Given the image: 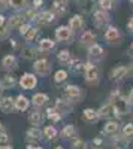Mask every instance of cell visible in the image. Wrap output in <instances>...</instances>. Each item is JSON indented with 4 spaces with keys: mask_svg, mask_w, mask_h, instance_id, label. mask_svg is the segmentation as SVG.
Listing matches in <instances>:
<instances>
[{
    "mask_svg": "<svg viewBox=\"0 0 133 149\" xmlns=\"http://www.w3.org/2000/svg\"><path fill=\"white\" fill-rule=\"evenodd\" d=\"M3 91H5V88H3V85H2V84H0V98H2V97H3Z\"/></svg>",
    "mask_w": 133,
    "mask_h": 149,
    "instance_id": "54",
    "label": "cell"
},
{
    "mask_svg": "<svg viewBox=\"0 0 133 149\" xmlns=\"http://www.w3.org/2000/svg\"><path fill=\"white\" fill-rule=\"evenodd\" d=\"M112 149H120V148H112Z\"/></svg>",
    "mask_w": 133,
    "mask_h": 149,
    "instance_id": "60",
    "label": "cell"
},
{
    "mask_svg": "<svg viewBox=\"0 0 133 149\" xmlns=\"http://www.w3.org/2000/svg\"><path fill=\"white\" fill-rule=\"evenodd\" d=\"M15 110V97L3 95L0 98V112L3 113H12Z\"/></svg>",
    "mask_w": 133,
    "mask_h": 149,
    "instance_id": "16",
    "label": "cell"
},
{
    "mask_svg": "<svg viewBox=\"0 0 133 149\" xmlns=\"http://www.w3.org/2000/svg\"><path fill=\"white\" fill-rule=\"evenodd\" d=\"M9 33H10V27L8 26V22L0 26V40H5L9 37Z\"/></svg>",
    "mask_w": 133,
    "mask_h": 149,
    "instance_id": "39",
    "label": "cell"
},
{
    "mask_svg": "<svg viewBox=\"0 0 133 149\" xmlns=\"http://www.w3.org/2000/svg\"><path fill=\"white\" fill-rule=\"evenodd\" d=\"M55 3H58V5H63V6H67V3H69V0H54Z\"/></svg>",
    "mask_w": 133,
    "mask_h": 149,
    "instance_id": "47",
    "label": "cell"
},
{
    "mask_svg": "<svg viewBox=\"0 0 133 149\" xmlns=\"http://www.w3.org/2000/svg\"><path fill=\"white\" fill-rule=\"evenodd\" d=\"M82 119L85 121V122H97L99 121V113H97V110L93 109V107H85L82 110Z\"/></svg>",
    "mask_w": 133,
    "mask_h": 149,
    "instance_id": "29",
    "label": "cell"
},
{
    "mask_svg": "<svg viewBox=\"0 0 133 149\" xmlns=\"http://www.w3.org/2000/svg\"><path fill=\"white\" fill-rule=\"evenodd\" d=\"M45 115H46V119H50L52 124H55V122H60L64 116L58 112V109L55 107V106H50V107H46V110H45Z\"/></svg>",
    "mask_w": 133,
    "mask_h": 149,
    "instance_id": "27",
    "label": "cell"
},
{
    "mask_svg": "<svg viewBox=\"0 0 133 149\" xmlns=\"http://www.w3.org/2000/svg\"><path fill=\"white\" fill-rule=\"evenodd\" d=\"M0 149H14V148H12V145H2V146H0Z\"/></svg>",
    "mask_w": 133,
    "mask_h": 149,
    "instance_id": "52",
    "label": "cell"
},
{
    "mask_svg": "<svg viewBox=\"0 0 133 149\" xmlns=\"http://www.w3.org/2000/svg\"><path fill=\"white\" fill-rule=\"evenodd\" d=\"M21 57L24 58V60H30V61H34L36 60V57L39 55V51H38V46H32L30 43L29 45H24V46H21Z\"/></svg>",
    "mask_w": 133,
    "mask_h": 149,
    "instance_id": "23",
    "label": "cell"
},
{
    "mask_svg": "<svg viewBox=\"0 0 133 149\" xmlns=\"http://www.w3.org/2000/svg\"><path fill=\"white\" fill-rule=\"evenodd\" d=\"M30 100H32V106L33 107L42 109V107L48 106V103H50V95L45 94V93H34Z\"/></svg>",
    "mask_w": 133,
    "mask_h": 149,
    "instance_id": "17",
    "label": "cell"
},
{
    "mask_svg": "<svg viewBox=\"0 0 133 149\" xmlns=\"http://www.w3.org/2000/svg\"><path fill=\"white\" fill-rule=\"evenodd\" d=\"M127 97H129V100H130V103H132V106H133V88H130V91H129Z\"/></svg>",
    "mask_w": 133,
    "mask_h": 149,
    "instance_id": "48",
    "label": "cell"
},
{
    "mask_svg": "<svg viewBox=\"0 0 133 149\" xmlns=\"http://www.w3.org/2000/svg\"><path fill=\"white\" fill-rule=\"evenodd\" d=\"M41 37V29L39 27H32L26 36H24V40H26L27 43H33V42H38Z\"/></svg>",
    "mask_w": 133,
    "mask_h": 149,
    "instance_id": "32",
    "label": "cell"
},
{
    "mask_svg": "<svg viewBox=\"0 0 133 149\" xmlns=\"http://www.w3.org/2000/svg\"><path fill=\"white\" fill-rule=\"evenodd\" d=\"M2 131H5V127H3V124L0 122V133H2Z\"/></svg>",
    "mask_w": 133,
    "mask_h": 149,
    "instance_id": "55",
    "label": "cell"
},
{
    "mask_svg": "<svg viewBox=\"0 0 133 149\" xmlns=\"http://www.w3.org/2000/svg\"><path fill=\"white\" fill-rule=\"evenodd\" d=\"M121 131V127H120V122L118 119H106L105 125L102 128V136H114L117 133Z\"/></svg>",
    "mask_w": 133,
    "mask_h": 149,
    "instance_id": "15",
    "label": "cell"
},
{
    "mask_svg": "<svg viewBox=\"0 0 133 149\" xmlns=\"http://www.w3.org/2000/svg\"><path fill=\"white\" fill-rule=\"evenodd\" d=\"M129 74H130V76L133 78V63H132V64L129 66Z\"/></svg>",
    "mask_w": 133,
    "mask_h": 149,
    "instance_id": "53",
    "label": "cell"
},
{
    "mask_svg": "<svg viewBox=\"0 0 133 149\" xmlns=\"http://www.w3.org/2000/svg\"><path fill=\"white\" fill-rule=\"evenodd\" d=\"M6 22H8V19H6L2 14H0V26H3V24H6Z\"/></svg>",
    "mask_w": 133,
    "mask_h": 149,
    "instance_id": "50",
    "label": "cell"
},
{
    "mask_svg": "<svg viewBox=\"0 0 133 149\" xmlns=\"http://www.w3.org/2000/svg\"><path fill=\"white\" fill-rule=\"evenodd\" d=\"M52 70V63L48 58H36L33 61V72L38 76H48Z\"/></svg>",
    "mask_w": 133,
    "mask_h": 149,
    "instance_id": "5",
    "label": "cell"
},
{
    "mask_svg": "<svg viewBox=\"0 0 133 149\" xmlns=\"http://www.w3.org/2000/svg\"><path fill=\"white\" fill-rule=\"evenodd\" d=\"M0 84L3 85L5 90H12L18 85V79L12 74V72H6L2 78H0Z\"/></svg>",
    "mask_w": 133,
    "mask_h": 149,
    "instance_id": "25",
    "label": "cell"
},
{
    "mask_svg": "<svg viewBox=\"0 0 133 149\" xmlns=\"http://www.w3.org/2000/svg\"><path fill=\"white\" fill-rule=\"evenodd\" d=\"M46 115H45V112L39 107H33L30 112H29V116H27V121L30 125H36V127H39L43 124Z\"/></svg>",
    "mask_w": 133,
    "mask_h": 149,
    "instance_id": "11",
    "label": "cell"
},
{
    "mask_svg": "<svg viewBox=\"0 0 133 149\" xmlns=\"http://www.w3.org/2000/svg\"><path fill=\"white\" fill-rule=\"evenodd\" d=\"M8 6H6V2H5V0H0V12H2L3 9H6Z\"/></svg>",
    "mask_w": 133,
    "mask_h": 149,
    "instance_id": "49",
    "label": "cell"
},
{
    "mask_svg": "<svg viewBox=\"0 0 133 149\" xmlns=\"http://www.w3.org/2000/svg\"><path fill=\"white\" fill-rule=\"evenodd\" d=\"M127 76H129V66H124V64L115 66V67L109 72V79H111L112 82H115V84L123 82Z\"/></svg>",
    "mask_w": 133,
    "mask_h": 149,
    "instance_id": "10",
    "label": "cell"
},
{
    "mask_svg": "<svg viewBox=\"0 0 133 149\" xmlns=\"http://www.w3.org/2000/svg\"><path fill=\"white\" fill-rule=\"evenodd\" d=\"M42 131H43V139H46V140H55L60 134L54 125H45L42 128Z\"/></svg>",
    "mask_w": 133,
    "mask_h": 149,
    "instance_id": "33",
    "label": "cell"
},
{
    "mask_svg": "<svg viewBox=\"0 0 133 149\" xmlns=\"http://www.w3.org/2000/svg\"><path fill=\"white\" fill-rule=\"evenodd\" d=\"M55 42L54 39H50V37H42V39H39L38 42V51L42 52V54H48L50 51H52V49L55 48Z\"/></svg>",
    "mask_w": 133,
    "mask_h": 149,
    "instance_id": "22",
    "label": "cell"
},
{
    "mask_svg": "<svg viewBox=\"0 0 133 149\" xmlns=\"http://www.w3.org/2000/svg\"><path fill=\"white\" fill-rule=\"evenodd\" d=\"M32 27H33V26H32V22H27V21H26V22H22V24H21V26H20L17 30H18V33H20V34L24 37V36H26V33H27V31H29Z\"/></svg>",
    "mask_w": 133,
    "mask_h": 149,
    "instance_id": "40",
    "label": "cell"
},
{
    "mask_svg": "<svg viewBox=\"0 0 133 149\" xmlns=\"http://www.w3.org/2000/svg\"><path fill=\"white\" fill-rule=\"evenodd\" d=\"M111 143H112V146H114V148L126 149V148L129 146V143H130V139H129V137H126V136H124L121 131H120V133H117V134L111 136Z\"/></svg>",
    "mask_w": 133,
    "mask_h": 149,
    "instance_id": "20",
    "label": "cell"
},
{
    "mask_svg": "<svg viewBox=\"0 0 133 149\" xmlns=\"http://www.w3.org/2000/svg\"><path fill=\"white\" fill-rule=\"evenodd\" d=\"M57 109H58V112L62 113L63 116H66V115H69L70 112H72V103L67 100V98L63 95V97H57L55 98V104H54Z\"/></svg>",
    "mask_w": 133,
    "mask_h": 149,
    "instance_id": "18",
    "label": "cell"
},
{
    "mask_svg": "<svg viewBox=\"0 0 133 149\" xmlns=\"http://www.w3.org/2000/svg\"><path fill=\"white\" fill-rule=\"evenodd\" d=\"M111 22V17L108 14V10H103V9H99V10H94L93 14V24L97 29H102V27H108Z\"/></svg>",
    "mask_w": 133,
    "mask_h": 149,
    "instance_id": "9",
    "label": "cell"
},
{
    "mask_svg": "<svg viewBox=\"0 0 133 149\" xmlns=\"http://www.w3.org/2000/svg\"><path fill=\"white\" fill-rule=\"evenodd\" d=\"M91 143H93V146H94V148H102V146H103V143H105V140H103L102 136H97V137H94V139L91 140Z\"/></svg>",
    "mask_w": 133,
    "mask_h": 149,
    "instance_id": "43",
    "label": "cell"
},
{
    "mask_svg": "<svg viewBox=\"0 0 133 149\" xmlns=\"http://www.w3.org/2000/svg\"><path fill=\"white\" fill-rule=\"evenodd\" d=\"M72 52L69 51V49H60V51L57 52V60H58V63H62V64H69V61L72 60Z\"/></svg>",
    "mask_w": 133,
    "mask_h": 149,
    "instance_id": "35",
    "label": "cell"
},
{
    "mask_svg": "<svg viewBox=\"0 0 133 149\" xmlns=\"http://www.w3.org/2000/svg\"><path fill=\"white\" fill-rule=\"evenodd\" d=\"M97 113H99V119H103V121L115 118V112H114V104H112V102L108 100L106 103H103V104L97 109Z\"/></svg>",
    "mask_w": 133,
    "mask_h": 149,
    "instance_id": "14",
    "label": "cell"
},
{
    "mask_svg": "<svg viewBox=\"0 0 133 149\" xmlns=\"http://www.w3.org/2000/svg\"><path fill=\"white\" fill-rule=\"evenodd\" d=\"M99 8L103 10H111L114 8V2L112 0H99Z\"/></svg>",
    "mask_w": 133,
    "mask_h": 149,
    "instance_id": "41",
    "label": "cell"
},
{
    "mask_svg": "<svg viewBox=\"0 0 133 149\" xmlns=\"http://www.w3.org/2000/svg\"><path fill=\"white\" fill-rule=\"evenodd\" d=\"M67 26L74 30V33H79L81 30H84V26H85V21L81 15H74L70 19H69V24Z\"/></svg>",
    "mask_w": 133,
    "mask_h": 149,
    "instance_id": "26",
    "label": "cell"
},
{
    "mask_svg": "<svg viewBox=\"0 0 133 149\" xmlns=\"http://www.w3.org/2000/svg\"><path fill=\"white\" fill-rule=\"evenodd\" d=\"M30 104H32V100L24 94H18L15 97V110L17 112H27L30 109Z\"/></svg>",
    "mask_w": 133,
    "mask_h": 149,
    "instance_id": "21",
    "label": "cell"
},
{
    "mask_svg": "<svg viewBox=\"0 0 133 149\" xmlns=\"http://www.w3.org/2000/svg\"><path fill=\"white\" fill-rule=\"evenodd\" d=\"M52 149H64V148H63V146H60V145H57V146H54Z\"/></svg>",
    "mask_w": 133,
    "mask_h": 149,
    "instance_id": "56",
    "label": "cell"
},
{
    "mask_svg": "<svg viewBox=\"0 0 133 149\" xmlns=\"http://www.w3.org/2000/svg\"><path fill=\"white\" fill-rule=\"evenodd\" d=\"M60 137L64 139V140H74V139L78 137V128L74 124H66L62 128V131H60Z\"/></svg>",
    "mask_w": 133,
    "mask_h": 149,
    "instance_id": "19",
    "label": "cell"
},
{
    "mask_svg": "<svg viewBox=\"0 0 133 149\" xmlns=\"http://www.w3.org/2000/svg\"><path fill=\"white\" fill-rule=\"evenodd\" d=\"M55 18H57V14L54 10H43V12H39V24H52L54 21H55Z\"/></svg>",
    "mask_w": 133,
    "mask_h": 149,
    "instance_id": "28",
    "label": "cell"
},
{
    "mask_svg": "<svg viewBox=\"0 0 133 149\" xmlns=\"http://www.w3.org/2000/svg\"><path fill=\"white\" fill-rule=\"evenodd\" d=\"M64 93L63 95L67 98L70 103H79L82 98H84V91L79 85H75V84H67L64 85Z\"/></svg>",
    "mask_w": 133,
    "mask_h": 149,
    "instance_id": "3",
    "label": "cell"
},
{
    "mask_svg": "<svg viewBox=\"0 0 133 149\" xmlns=\"http://www.w3.org/2000/svg\"><path fill=\"white\" fill-rule=\"evenodd\" d=\"M70 149H88V143L81 137H76V139L72 140Z\"/></svg>",
    "mask_w": 133,
    "mask_h": 149,
    "instance_id": "37",
    "label": "cell"
},
{
    "mask_svg": "<svg viewBox=\"0 0 133 149\" xmlns=\"http://www.w3.org/2000/svg\"><path fill=\"white\" fill-rule=\"evenodd\" d=\"M121 133L126 136V137H129L132 140L133 139V122H126L124 125L121 127Z\"/></svg>",
    "mask_w": 133,
    "mask_h": 149,
    "instance_id": "38",
    "label": "cell"
},
{
    "mask_svg": "<svg viewBox=\"0 0 133 149\" xmlns=\"http://www.w3.org/2000/svg\"><path fill=\"white\" fill-rule=\"evenodd\" d=\"M114 104V112H115V118L120 119V118H123V116H127L130 115V112H132V103L129 100V97L127 95H118L115 100L112 102Z\"/></svg>",
    "mask_w": 133,
    "mask_h": 149,
    "instance_id": "1",
    "label": "cell"
},
{
    "mask_svg": "<svg viewBox=\"0 0 133 149\" xmlns=\"http://www.w3.org/2000/svg\"><path fill=\"white\" fill-rule=\"evenodd\" d=\"M87 57L90 61H93V63H99V61H102L105 58V49L100 43H93L87 48Z\"/></svg>",
    "mask_w": 133,
    "mask_h": 149,
    "instance_id": "8",
    "label": "cell"
},
{
    "mask_svg": "<svg viewBox=\"0 0 133 149\" xmlns=\"http://www.w3.org/2000/svg\"><path fill=\"white\" fill-rule=\"evenodd\" d=\"M39 81H38V74L34 72H26L22 73L20 79H18V85L21 86V90H26V91H30V90H34L38 86Z\"/></svg>",
    "mask_w": 133,
    "mask_h": 149,
    "instance_id": "4",
    "label": "cell"
},
{
    "mask_svg": "<svg viewBox=\"0 0 133 149\" xmlns=\"http://www.w3.org/2000/svg\"><path fill=\"white\" fill-rule=\"evenodd\" d=\"M9 142H10V136L6 133V130L0 133V146H2V145H8Z\"/></svg>",
    "mask_w": 133,
    "mask_h": 149,
    "instance_id": "42",
    "label": "cell"
},
{
    "mask_svg": "<svg viewBox=\"0 0 133 149\" xmlns=\"http://www.w3.org/2000/svg\"><path fill=\"white\" fill-rule=\"evenodd\" d=\"M127 54H129V55H133V42L130 43V46H129V49H127Z\"/></svg>",
    "mask_w": 133,
    "mask_h": 149,
    "instance_id": "51",
    "label": "cell"
},
{
    "mask_svg": "<svg viewBox=\"0 0 133 149\" xmlns=\"http://www.w3.org/2000/svg\"><path fill=\"white\" fill-rule=\"evenodd\" d=\"M103 37H105V40L109 43V45H117L121 42L123 39V33L120 31L118 27L115 26H108L103 31Z\"/></svg>",
    "mask_w": 133,
    "mask_h": 149,
    "instance_id": "7",
    "label": "cell"
},
{
    "mask_svg": "<svg viewBox=\"0 0 133 149\" xmlns=\"http://www.w3.org/2000/svg\"><path fill=\"white\" fill-rule=\"evenodd\" d=\"M43 139V131L41 127H36V125H32L27 131H26V142L27 143H38Z\"/></svg>",
    "mask_w": 133,
    "mask_h": 149,
    "instance_id": "12",
    "label": "cell"
},
{
    "mask_svg": "<svg viewBox=\"0 0 133 149\" xmlns=\"http://www.w3.org/2000/svg\"><path fill=\"white\" fill-rule=\"evenodd\" d=\"M79 42H81L82 46L88 48L90 45H93V43L97 42V36H96V33L91 31V30H84V31L81 33V36H79Z\"/></svg>",
    "mask_w": 133,
    "mask_h": 149,
    "instance_id": "24",
    "label": "cell"
},
{
    "mask_svg": "<svg viewBox=\"0 0 133 149\" xmlns=\"http://www.w3.org/2000/svg\"><path fill=\"white\" fill-rule=\"evenodd\" d=\"M91 149H100V148H94V146H93V148H91Z\"/></svg>",
    "mask_w": 133,
    "mask_h": 149,
    "instance_id": "58",
    "label": "cell"
},
{
    "mask_svg": "<svg viewBox=\"0 0 133 149\" xmlns=\"http://www.w3.org/2000/svg\"><path fill=\"white\" fill-rule=\"evenodd\" d=\"M67 78H69L67 70H64V69H58V70L54 73V76H52V82H54V85H57V86H62L63 84L67 82Z\"/></svg>",
    "mask_w": 133,
    "mask_h": 149,
    "instance_id": "30",
    "label": "cell"
},
{
    "mask_svg": "<svg viewBox=\"0 0 133 149\" xmlns=\"http://www.w3.org/2000/svg\"><path fill=\"white\" fill-rule=\"evenodd\" d=\"M84 81L88 85H99L100 82V70L96 63L87 60L84 64Z\"/></svg>",
    "mask_w": 133,
    "mask_h": 149,
    "instance_id": "2",
    "label": "cell"
},
{
    "mask_svg": "<svg viewBox=\"0 0 133 149\" xmlns=\"http://www.w3.org/2000/svg\"><path fill=\"white\" fill-rule=\"evenodd\" d=\"M84 64H85V61H82L78 57H72V60L69 61L67 66H69L70 72H74V73H82L84 72Z\"/></svg>",
    "mask_w": 133,
    "mask_h": 149,
    "instance_id": "31",
    "label": "cell"
},
{
    "mask_svg": "<svg viewBox=\"0 0 133 149\" xmlns=\"http://www.w3.org/2000/svg\"><path fill=\"white\" fill-rule=\"evenodd\" d=\"M127 30H129V33L130 34H133V15L129 18V21H127Z\"/></svg>",
    "mask_w": 133,
    "mask_h": 149,
    "instance_id": "44",
    "label": "cell"
},
{
    "mask_svg": "<svg viewBox=\"0 0 133 149\" xmlns=\"http://www.w3.org/2000/svg\"><path fill=\"white\" fill-rule=\"evenodd\" d=\"M129 2H130V3H133V0H129Z\"/></svg>",
    "mask_w": 133,
    "mask_h": 149,
    "instance_id": "59",
    "label": "cell"
},
{
    "mask_svg": "<svg viewBox=\"0 0 133 149\" xmlns=\"http://www.w3.org/2000/svg\"><path fill=\"white\" fill-rule=\"evenodd\" d=\"M74 30H72L69 26H58L54 31V37L57 42H62V43H70L74 40Z\"/></svg>",
    "mask_w": 133,
    "mask_h": 149,
    "instance_id": "6",
    "label": "cell"
},
{
    "mask_svg": "<svg viewBox=\"0 0 133 149\" xmlns=\"http://www.w3.org/2000/svg\"><path fill=\"white\" fill-rule=\"evenodd\" d=\"M32 149H43V148H42V146H36V145H34V146H33Z\"/></svg>",
    "mask_w": 133,
    "mask_h": 149,
    "instance_id": "57",
    "label": "cell"
},
{
    "mask_svg": "<svg viewBox=\"0 0 133 149\" xmlns=\"http://www.w3.org/2000/svg\"><path fill=\"white\" fill-rule=\"evenodd\" d=\"M24 18H26V17L21 15V14L10 15V17L8 18V26H9L10 29H18L22 22H26V19H24Z\"/></svg>",
    "mask_w": 133,
    "mask_h": 149,
    "instance_id": "34",
    "label": "cell"
},
{
    "mask_svg": "<svg viewBox=\"0 0 133 149\" xmlns=\"http://www.w3.org/2000/svg\"><path fill=\"white\" fill-rule=\"evenodd\" d=\"M0 64L5 72H14L18 69V57L14 54H6L0 61Z\"/></svg>",
    "mask_w": 133,
    "mask_h": 149,
    "instance_id": "13",
    "label": "cell"
},
{
    "mask_svg": "<svg viewBox=\"0 0 133 149\" xmlns=\"http://www.w3.org/2000/svg\"><path fill=\"white\" fill-rule=\"evenodd\" d=\"M8 5L15 10H21L27 8V0H9Z\"/></svg>",
    "mask_w": 133,
    "mask_h": 149,
    "instance_id": "36",
    "label": "cell"
},
{
    "mask_svg": "<svg viewBox=\"0 0 133 149\" xmlns=\"http://www.w3.org/2000/svg\"><path fill=\"white\" fill-rule=\"evenodd\" d=\"M10 45H12V48H14V49H18V48H20L17 39H10ZM20 49H21V48H20Z\"/></svg>",
    "mask_w": 133,
    "mask_h": 149,
    "instance_id": "46",
    "label": "cell"
},
{
    "mask_svg": "<svg viewBox=\"0 0 133 149\" xmlns=\"http://www.w3.org/2000/svg\"><path fill=\"white\" fill-rule=\"evenodd\" d=\"M43 5V0H33V8L34 9H39Z\"/></svg>",
    "mask_w": 133,
    "mask_h": 149,
    "instance_id": "45",
    "label": "cell"
}]
</instances>
